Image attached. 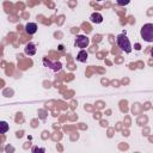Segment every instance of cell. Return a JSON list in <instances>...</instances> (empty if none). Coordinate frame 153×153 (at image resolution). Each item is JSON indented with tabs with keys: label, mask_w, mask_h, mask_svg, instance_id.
<instances>
[{
	"label": "cell",
	"mask_w": 153,
	"mask_h": 153,
	"mask_svg": "<svg viewBox=\"0 0 153 153\" xmlns=\"http://www.w3.org/2000/svg\"><path fill=\"white\" fill-rule=\"evenodd\" d=\"M116 2H117V5H120V6H127V5L130 2V0H116Z\"/></svg>",
	"instance_id": "obj_10"
},
{
	"label": "cell",
	"mask_w": 153,
	"mask_h": 153,
	"mask_svg": "<svg viewBox=\"0 0 153 153\" xmlns=\"http://www.w3.org/2000/svg\"><path fill=\"white\" fill-rule=\"evenodd\" d=\"M135 49L139 50V49H140V44H135Z\"/></svg>",
	"instance_id": "obj_12"
},
{
	"label": "cell",
	"mask_w": 153,
	"mask_h": 153,
	"mask_svg": "<svg viewBox=\"0 0 153 153\" xmlns=\"http://www.w3.org/2000/svg\"><path fill=\"white\" fill-rule=\"evenodd\" d=\"M87 57H88V54H87V51L84 50V49H81V50L78 53V55H76V60H78L79 62H86V61H87Z\"/></svg>",
	"instance_id": "obj_7"
},
{
	"label": "cell",
	"mask_w": 153,
	"mask_h": 153,
	"mask_svg": "<svg viewBox=\"0 0 153 153\" xmlns=\"http://www.w3.org/2000/svg\"><path fill=\"white\" fill-rule=\"evenodd\" d=\"M97 1H103V0H97Z\"/></svg>",
	"instance_id": "obj_14"
},
{
	"label": "cell",
	"mask_w": 153,
	"mask_h": 153,
	"mask_svg": "<svg viewBox=\"0 0 153 153\" xmlns=\"http://www.w3.org/2000/svg\"><path fill=\"white\" fill-rule=\"evenodd\" d=\"M90 20L93 24H100L103 22V16L100 13H98V12H93L91 14V17H90Z\"/></svg>",
	"instance_id": "obj_5"
},
{
	"label": "cell",
	"mask_w": 153,
	"mask_h": 153,
	"mask_svg": "<svg viewBox=\"0 0 153 153\" xmlns=\"http://www.w3.org/2000/svg\"><path fill=\"white\" fill-rule=\"evenodd\" d=\"M25 31H26V33H29V35L36 33V31H37V24H36V23H27V24L25 25Z\"/></svg>",
	"instance_id": "obj_6"
},
{
	"label": "cell",
	"mask_w": 153,
	"mask_h": 153,
	"mask_svg": "<svg viewBox=\"0 0 153 153\" xmlns=\"http://www.w3.org/2000/svg\"><path fill=\"white\" fill-rule=\"evenodd\" d=\"M88 43H90V38H88L87 36L78 35L76 38H75V45H76L78 48L84 49V48H86V47L88 45Z\"/></svg>",
	"instance_id": "obj_3"
},
{
	"label": "cell",
	"mask_w": 153,
	"mask_h": 153,
	"mask_svg": "<svg viewBox=\"0 0 153 153\" xmlns=\"http://www.w3.org/2000/svg\"><path fill=\"white\" fill-rule=\"evenodd\" d=\"M36 45L33 44V43H27L26 45H25V48H24V51H25V54L26 55H29V56H32V55H35L36 54Z\"/></svg>",
	"instance_id": "obj_4"
},
{
	"label": "cell",
	"mask_w": 153,
	"mask_h": 153,
	"mask_svg": "<svg viewBox=\"0 0 153 153\" xmlns=\"http://www.w3.org/2000/svg\"><path fill=\"white\" fill-rule=\"evenodd\" d=\"M151 54H152V56H153V48H152V50H151Z\"/></svg>",
	"instance_id": "obj_13"
},
{
	"label": "cell",
	"mask_w": 153,
	"mask_h": 153,
	"mask_svg": "<svg viewBox=\"0 0 153 153\" xmlns=\"http://www.w3.org/2000/svg\"><path fill=\"white\" fill-rule=\"evenodd\" d=\"M116 42H117V45L121 50H123L124 53H130L131 51V43L129 41V38L127 37L126 33H120L117 37H116Z\"/></svg>",
	"instance_id": "obj_1"
},
{
	"label": "cell",
	"mask_w": 153,
	"mask_h": 153,
	"mask_svg": "<svg viewBox=\"0 0 153 153\" xmlns=\"http://www.w3.org/2000/svg\"><path fill=\"white\" fill-rule=\"evenodd\" d=\"M140 35L145 42H148V43L153 42V24L147 23V24L142 25L141 30H140Z\"/></svg>",
	"instance_id": "obj_2"
},
{
	"label": "cell",
	"mask_w": 153,
	"mask_h": 153,
	"mask_svg": "<svg viewBox=\"0 0 153 153\" xmlns=\"http://www.w3.org/2000/svg\"><path fill=\"white\" fill-rule=\"evenodd\" d=\"M44 65H45V66H48V67H50V68H53L54 71H60V69H61V63H60V62L51 63V62H49V61L44 60Z\"/></svg>",
	"instance_id": "obj_8"
},
{
	"label": "cell",
	"mask_w": 153,
	"mask_h": 153,
	"mask_svg": "<svg viewBox=\"0 0 153 153\" xmlns=\"http://www.w3.org/2000/svg\"><path fill=\"white\" fill-rule=\"evenodd\" d=\"M32 151H33V152H36V151H39V152H44V148H36V147H35V148H32Z\"/></svg>",
	"instance_id": "obj_11"
},
{
	"label": "cell",
	"mask_w": 153,
	"mask_h": 153,
	"mask_svg": "<svg viewBox=\"0 0 153 153\" xmlns=\"http://www.w3.org/2000/svg\"><path fill=\"white\" fill-rule=\"evenodd\" d=\"M0 126H1V134H5L7 130H8V123L6 121H1L0 122Z\"/></svg>",
	"instance_id": "obj_9"
}]
</instances>
